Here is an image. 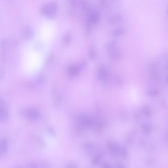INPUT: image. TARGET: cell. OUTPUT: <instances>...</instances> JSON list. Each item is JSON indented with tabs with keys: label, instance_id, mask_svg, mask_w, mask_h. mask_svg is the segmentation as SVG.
Instances as JSON below:
<instances>
[{
	"label": "cell",
	"instance_id": "obj_3",
	"mask_svg": "<svg viewBox=\"0 0 168 168\" xmlns=\"http://www.w3.org/2000/svg\"><path fill=\"white\" fill-rule=\"evenodd\" d=\"M79 122H80L79 124L80 125L85 128L94 127L96 124V122H95V121L93 119L88 116H83V117H81Z\"/></svg>",
	"mask_w": 168,
	"mask_h": 168
},
{
	"label": "cell",
	"instance_id": "obj_2",
	"mask_svg": "<svg viewBox=\"0 0 168 168\" xmlns=\"http://www.w3.org/2000/svg\"><path fill=\"white\" fill-rule=\"evenodd\" d=\"M21 114L27 118L36 120L40 116V113L38 110L34 109H26L22 110Z\"/></svg>",
	"mask_w": 168,
	"mask_h": 168
},
{
	"label": "cell",
	"instance_id": "obj_4",
	"mask_svg": "<svg viewBox=\"0 0 168 168\" xmlns=\"http://www.w3.org/2000/svg\"><path fill=\"white\" fill-rule=\"evenodd\" d=\"M8 112L4 101L0 99V121L6 120L8 117Z\"/></svg>",
	"mask_w": 168,
	"mask_h": 168
},
{
	"label": "cell",
	"instance_id": "obj_13",
	"mask_svg": "<svg viewBox=\"0 0 168 168\" xmlns=\"http://www.w3.org/2000/svg\"><path fill=\"white\" fill-rule=\"evenodd\" d=\"M116 168H125L124 165L121 163H118L116 164Z\"/></svg>",
	"mask_w": 168,
	"mask_h": 168
},
{
	"label": "cell",
	"instance_id": "obj_18",
	"mask_svg": "<svg viewBox=\"0 0 168 168\" xmlns=\"http://www.w3.org/2000/svg\"><path fill=\"white\" fill-rule=\"evenodd\" d=\"M168 69V63H167V64L166 66V70Z\"/></svg>",
	"mask_w": 168,
	"mask_h": 168
},
{
	"label": "cell",
	"instance_id": "obj_16",
	"mask_svg": "<svg viewBox=\"0 0 168 168\" xmlns=\"http://www.w3.org/2000/svg\"><path fill=\"white\" fill-rule=\"evenodd\" d=\"M31 168H39L38 167V166L36 165H32L31 166Z\"/></svg>",
	"mask_w": 168,
	"mask_h": 168
},
{
	"label": "cell",
	"instance_id": "obj_8",
	"mask_svg": "<svg viewBox=\"0 0 168 168\" xmlns=\"http://www.w3.org/2000/svg\"><path fill=\"white\" fill-rule=\"evenodd\" d=\"M147 93L149 95L155 96L158 95V94H159L160 91L157 89H151V90L147 91Z\"/></svg>",
	"mask_w": 168,
	"mask_h": 168
},
{
	"label": "cell",
	"instance_id": "obj_12",
	"mask_svg": "<svg viewBox=\"0 0 168 168\" xmlns=\"http://www.w3.org/2000/svg\"><path fill=\"white\" fill-rule=\"evenodd\" d=\"M43 168H51V165L49 164V163H44L42 165Z\"/></svg>",
	"mask_w": 168,
	"mask_h": 168
},
{
	"label": "cell",
	"instance_id": "obj_9",
	"mask_svg": "<svg viewBox=\"0 0 168 168\" xmlns=\"http://www.w3.org/2000/svg\"><path fill=\"white\" fill-rule=\"evenodd\" d=\"M30 33H31V31L29 30V29L26 28L24 30L23 32V34L24 35V36L26 37H28L29 36H30Z\"/></svg>",
	"mask_w": 168,
	"mask_h": 168
},
{
	"label": "cell",
	"instance_id": "obj_17",
	"mask_svg": "<svg viewBox=\"0 0 168 168\" xmlns=\"http://www.w3.org/2000/svg\"><path fill=\"white\" fill-rule=\"evenodd\" d=\"M165 80H166V82L167 83H168V74L166 76Z\"/></svg>",
	"mask_w": 168,
	"mask_h": 168
},
{
	"label": "cell",
	"instance_id": "obj_7",
	"mask_svg": "<svg viewBox=\"0 0 168 168\" xmlns=\"http://www.w3.org/2000/svg\"><path fill=\"white\" fill-rule=\"evenodd\" d=\"M84 148L87 153H91L93 151L94 147L91 143H85L84 145Z\"/></svg>",
	"mask_w": 168,
	"mask_h": 168
},
{
	"label": "cell",
	"instance_id": "obj_14",
	"mask_svg": "<svg viewBox=\"0 0 168 168\" xmlns=\"http://www.w3.org/2000/svg\"><path fill=\"white\" fill-rule=\"evenodd\" d=\"M67 168H77V167L76 165L74 164H70L67 166Z\"/></svg>",
	"mask_w": 168,
	"mask_h": 168
},
{
	"label": "cell",
	"instance_id": "obj_11",
	"mask_svg": "<svg viewBox=\"0 0 168 168\" xmlns=\"http://www.w3.org/2000/svg\"><path fill=\"white\" fill-rule=\"evenodd\" d=\"M144 112H145V114H149L150 113V110L149 108L148 107H145L144 108Z\"/></svg>",
	"mask_w": 168,
	"mask_h": 168
},
{
	"label": "cell",
	"instance_id": "obj_15",
	"mask_svg": "<svg viewBox=\"0 0 168 168\" xmlns=\"http://www.w3.org/2000/svg\"><path fill=\"white\" fill-rule=\"evenodd\" d=\"M49 132H50L52 135H54V133H55V132L53 131V129L52 128H49Z\"/></svg>",
	"mask_w": 168,
	"mask_h": 168
},
{
	"label": "cell",
	"instance_id": "obj_19",
	"mask_svg": "<svg viewBox=\"0 0 168 168\" xmlns=\"http://www.w3.org/2000/svg\"></svg>",
	"mask_w": 168,
	"mask_h": 168
},
{
	"label": "cell",
	"instance_id": "obj_1",
	"mask_svg": "<svg viewBox=\"0 0 168 168\" xmlns=\"http://www.w3.org/2000/svg\"><path fill=\"white\" fill-rule=\"evenodd\" d=\"M107 146L110 151L116 156L125 158L127 156V151L125 148L121 145L112 142H109Z\"/></svg>",
	"mask_w": 168,
	"mask_h": 168
},
{
	"label": "cell",
	"instance_id": "obj_6",
	"mask_svg": "<svg viewBox=\"0 0 168 168\" xmlns=\"http://www.w3.org/2000/svg\"><path fill=\"white\" fill-rule=\"evenodd\" d=\"M103 156V153H99L97 154L93 159L92 160V163L93 165H98L100 162L101 161V159H102Z\"/></svg>",
	"mask_w": 168,
	"mask_h": 168
},
{
	"label": "cell",
	"instance_id": "obj_5",
	"mask_svg": "<svg viewBox=\"0 0 168 168\" xmlns=\"http://www.w3.org/2000/svg\"><path fill=\"white\" fill-rule=\"evenodd\" d=\"M8 149V142L5 138L0 139V156L5 153Z\"/></svg>",
	"mask_w": 168,
	"mask_h": 168
},
{
	"label": "cell",
	"instance_id": "obj_10",
	"mask_svg": "<svg viewBox=\"0 0 168 168\" xmlns=\"http://www.w3.org/2000/svg\"><path fill=\"white\" fill-rule=\"evenodd\" d=\"M102 168H113L111 165L108 163H104L102 165Z\"/></svg>",
	"mask_w": 168,
	"mask_h": 168
}]
</instances>
